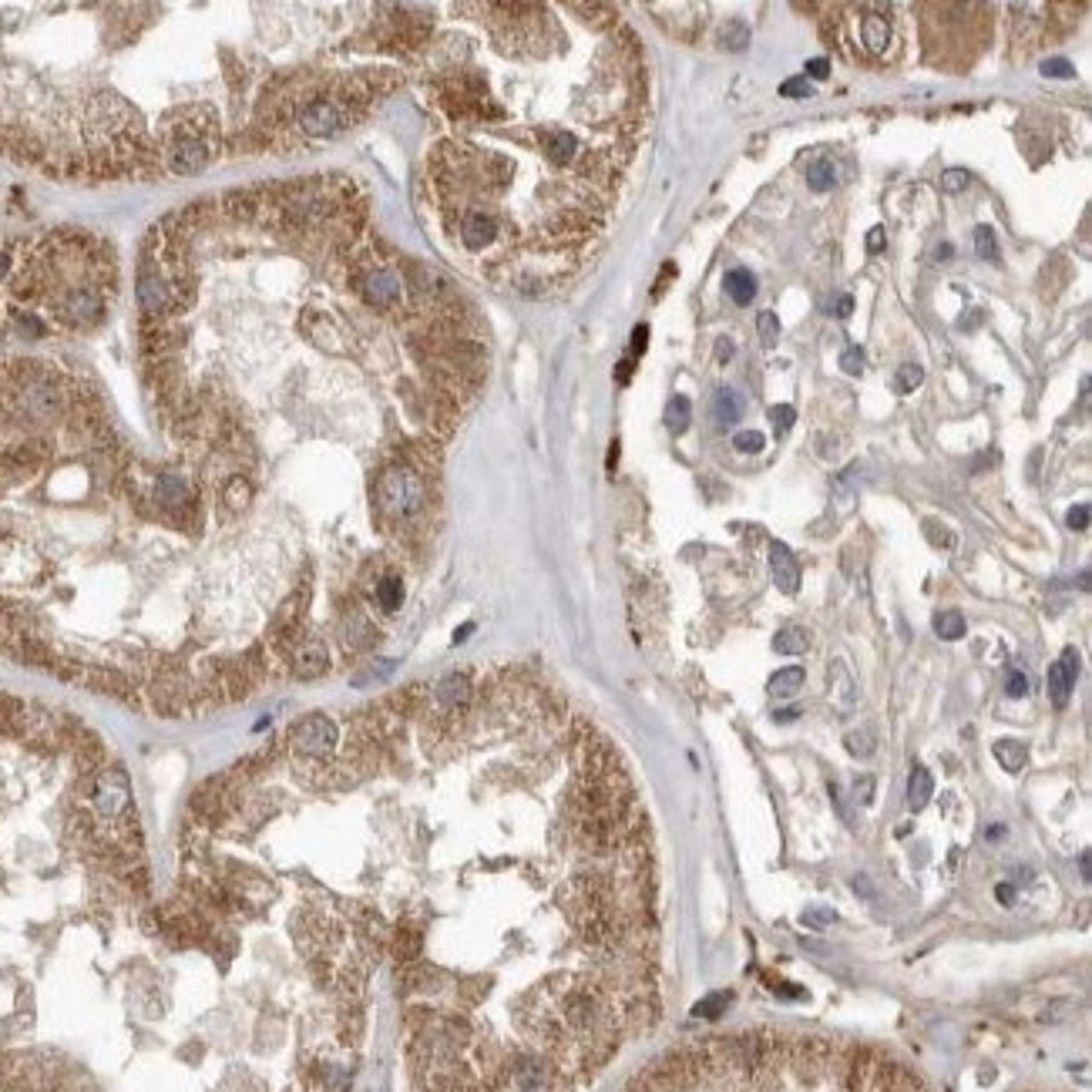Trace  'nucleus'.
<instances>
[{"label": "nucleus", "instance_id": "obj_1", "mask_svg": "<svg viewBox=\"0 0 1092 1092\" xmlns=\"http://www.w3.org/2000/svg\"><path fill=\"white\" fill-rule=\"evenodd\" d=\"M367 91L360 88H344L336 95H313L297 108V128L306 138H333L356 121V108L363 105Z\"/></svg>", "mask_w": 1092, "mask_h": 1092}, {"label": "nucleus", "instance_id": "obj_2", "mask_svg": "<svg viewBox=\"0 0 1092 1092\" xmlns=\"http://www.w3.org/2000/svg\"><path fill=\"white\" fill-rule=\"evenodd\" d=\"M424 501H428L424 477L417 475L410 464H393L377 477V508H381L383 518H391L397 524L410 522L424 511Z\"/></svg>", "mask_w": 1092, "mask_h": 1092}, {"label": "nucleus", "instance_id": "obj_3", "mask_svg": "<svg viewBox=\"0 0 1092 1092\" xmlns=\"http://www.w3.org/2000/svg\"><path fill=\"white\" fill-rule=\"evenodd\" d=\"M353 283L363 303L373 309H397L407 297L404 276L381 259H360L353 266Z\"/></svg>", "mask_w": 1092, "mask_h": 1092}, {"label": "nucleus", "instance_id": "obj_4", "mask_svg": "<svg viewBox=\"0 0 1092 1092\" xmlns=\"http://www.w3.org/2000/svg\"><path fill=\"white\" fill-rule=\"evenodd\" d=\"M162 165L165 172L172 175H195V172H205V168L212 165L215 158V145L202 135H189V131H182V135H172L162 142Z\"/></svg>", "mask_w": 1092, "mask_h": 1092}, {"label": "nucleus", "instance_id": "obj_5", "mask_svg": "<svg viewBox=\"0 0 1092 1092\" xmlns=\"http://www.w3.org/2000/svg\"><path fill=\"white\" fill-rule=\"evenodd\" d=\"M340 747V726L330 716H306L289 730V749L303 760H330Z\"/></svg>", "mask_w": 1092, "mask_h": 1092}, {"label": "nucleus", "instance_id": "obj_6", "mask_svg": "<svg viewBox=\"0 0 1092 1092\" xmlns=\"http://www.w3.org/2000/svg\"><path fill=\"white\" fill-rule=\"evenodd\" d=\"M131 790H128V777L121 770H101L98 777H91V807H95L98 817L115 820L128 810Z\"/></svg>", "mask_w": 1092, "mask_h": 1092}, {"label": "nucleus", "instance_id": "obj_7", "mask_svg": "<svg viewBox=\"0 0 1092 1092\" xmlns=\"http://www.w3.org/2000/svg\"><path fill=\"white\" fill-rule=\"evenodd\" d=\"M286 665L293 669V676L299 679H316L330 669V653H326V642L320 635H303L299 632L289 653H286Z\"/></svg>", "mask_w": 1092, "mask_h": 1092}, {"label": "nucleus", "instance_id": "obj_8", "mask_svg": "<svg viewBox=\"0 0 1092 1092\" xmlns=\"http://www.w3.org/2000/svg\"><path fill=\"white\" fill-rule=\"evenodd\" d=\"M1076 679H1079V653L1076 649H1066V653L1059 655V663L1049 665V696L1056 702L1059 710L1068 702L1072 696V686H1076Z\"/></svg>", "mask_w": 1092, "mask_h": 1092}, {"label": "nucleus", "instance_id": "obj_9", "mask_svg": "<svg viewBox=\"0 0 1092 1092\" xmlns=\"http://www.w3.org/2000/svg\"><path fill=\"white\" fill-rule=\"evenodd\" d=\"M857 27H861V41L871 54L888 51V44L894 41V27H890V17H884V7H864Z\"/></svg>", "mask_w": 1092, "mask_h": 1092}, {"label": "nucleus", "instance_id": "obj_10", "mask_svg": "<svg viewBox=\"0 0 1092 1092\" xmlns=\"http://www.w3.org/2000/svg\"><path fill=\"white\" fill-rule=\"evenodd\" d=\"M770 571L780 592L794 595L800 588V565H796L794 551L784 541H770Z\"/></svg>", "mask_w": 1092, "mask_h": 1092}, {"label": "nucleus", "instance_id": "obj_11", "mask_svg": "<svg viewBox=\"0 0 1092 1092\" xmlns=\"http://www.w3.org/2000/svg\"><path fill=\"white\" fill-rule=\"evenodd\" d=\"M467 700H471V679L464 676V673H451V676H444L434 686V702H438L440 710L457 712L467 706Z\"/></svg>", "mask_w": 1092, "mask_h": 1092}, {"label": "nucleus", "instance_id": "obj_12", "mask_svg": "<svg viewBox=\"0 0 1092 1092\" xmlns=\"http://www.w3.org/2000/svg\"><path fill=\"white\" fill-rule=\"evenodd\" d=\"M219 498H222V504L229 511H246L252 504V498H256V487H252V481L246 475H229L222 481V494Z\"/></svg>", "mask_w": 1092, "mask_h": 1092}, {"label": "nucleus", "instance_id": "obj_13", "mask_svg": "<svg viewBox=\"0 0 1092 1092\" xmlns=\"http://www.w3.org/2000/svg\"><path fill=\"white\" fill-rule=\"evenodd\" d=\"M739 414H743V397L737 391H730V387H720V391L712 393V420L720 424V428H730V424H737Z\"/></svg>", "mask_w": 1092, "mask_h": 1092}, {"label": "nucleus", "instance_id": "obj_14", "mask_svg": "<svg viewBox=\"0 0 1092 1092\" xmlns=\"http://www.w3.org/2000/svg\"><path fill=\"white\" fill-rule=\"evenodd\" d=\"M931 794H935V777L927 773V767L915 763V767H911V777H908V807L911 810L927 807Z\"/></svg>", "mask_w": 1092, "mask_h": 1092}, {"label": "nucleus", "instance_id": "obj_15", "mask_svg": "<svg viewBox=\"0 0 1092 1092\" xmlns=\"http://www.w3.org/2000/svg\"><path fill=\"white\" fill-rule=\"evenodd\" d=\"M726 297L733 299L737 306H749L753 297H757V276L749 269H730L726 273Z\"/></svg>", "mask_w": 1092, "mask_h": 1092}, {"label": "nucleus", "instance_id": "obj_16", "mask_svg": "<svg viewBox=\"0 0 1092 1092\" xmlns=\"http://www.w3.org/2000/svg\"><path fill=\"white\" fill-rule=\"evenodd\" d=\"M804 679H807V673H804L800 665H786V669H780V673H773V676H770V682H767V692H770V696H777V700H790V696H796V692H800Z\"/></svg>", "mask_w": 1092, "mask_h": 1092}, {"label": "nucleus", "instance_id": "obj_17", "mask_svg": "<svg viewBox=\"0 0 1092 1092\" xmlns=\"http://www.w3.org/2000/svg\"><path fill=\"white\" fill-rule=\"evenodd\" d=\"M373 595H377V606L383 612H397V608L404 606V582L397 575H383L381 582H377V588H373Z\"/></svg>", "mask_w": 1092, "mask_h": 1092}, {"label": "nucleus", "instance_id": "obj_18", "mask_svg": "<svg viewBox=\"0 0 1092 1092\" xmlns=\"http://www.w3.org/2000/svg\"><path fill=\"white\" fill-rule=\"evenodd\" d=\"M992 749H995V760L1009 773H1019L1021 767H1025V760H1029V749H1025V743H1019V739H998Z\"/></svg>", "mask_w": 1092, "mask_h": 1092}, {"label": "nucleus", "instance_id": "obj_19", "mask_svg": "<svg viewBox=\"0 0 1092 1092\" xmlns=\"http://www.w3.org/2000/svg\"><path fill=\"white\" fill-rule=\"evenodd\" d=\"M807 645H810V632L800 629V626H786V629H780L777 632V639H773V649L784 655L807 653Z\"/></svg>", "mask_w": 1092, "mask_h": 1092}, {"label": "nucleus", "instance_id": "obj_20", "mask_svg": "<svg viewBox=\"0 0 1092 1092\" xmlns=\"http://www.w3.org/2000/svg\"><path fill=\"white\" fill-rule=\"evenodd\" d=\"M807 185L814 192H831L837 185V165H833L831 158H817L807 168Z\"/></svg>", "mask_w": 1092, "mask_h": 1092}, {"label": "nucleus", "instance_id": "obj_21", "mask_svg": "<svg viewBox=\"0 0 1092 1092\" xmlns=\"http://www.w3.org/2000/svg\"><path fill=\"white\" fill-rule=\"evenodd\" d=\"M935 632H938L941 639H962L965 635V616L962 612H955V608H951V612H938V616H935Z\"/></svg>", "mask_w": 1092, "mask_h": 1092}, {"label": "nucleus", "instance_id": "obj_22", "mask_svg": "<svg viewBox=\"0 0 1092 1092\" xmlns=\"http://www.w3.org/2000/svg\"><path fill=\"white\" fill-rule=\"evenodd\" d=\"M689 417H692V407H689L686 397H682V393L673 397V404L665 410V424H669V430H673V434H682V430L689 428Z\"/></svg>", "mask_w": 1092, "mask_h": 1092}, {"label": "nucleus", "instance_id": "obj_23", "mask_svg": "<svg viewBox=\"0 0 1092 1092\" xmlns=\"http://www.w3.org/2000/svg\"><path fill=\"white\" fill-rule=\"evenodd\" d=\"M974 252H978V259H985V262H995V259H998L995 229H988V226H978V229H974Z\"/></svg>", "mask_w": 1092, "mask_h": 1092}, {"label": "nucleus", "instance_id": "obj_24", "mask_svg": "<svg viewBox=\"0 0 1092 1092\" xmlns=\"http://www.w3.org/2000/svg\"><path fill=\"white\" fill-rule=\"evenodd\" d=\"M921 381H925V370L918 367V363H904V367H898V373H894V391L911 393L915 387H921Z\"/></svg>", "mask_w": 1092, "mask_h": 1092}, {"label": "nucleus", "instance_id": "obj_25", "mask_svg": "<svg viewBox=\"0 0 1092 1092\" xmlns=\"http://www.w3.org/2000/svg\"><path fill=\"white\" fill-rule=\"evenodd\" d=\"M780 98L807 101V98H814V84H810V78H804V74H796V78H786V81L780 84Z\"/></svg>", "mask_w": 1092, "mask_h": 1092}, {"label": "nucleus", "instance_id": "obj_26", "mask_svg": "<svg viewBox=\"0 0 1092 1092\" xmlns=\"http://www.w3.org/2000/svg\"><path fill=\"white\" fill-rule=\"evenodd\" d=\"M757 330H760V340L767 346L777 344V340H780V320H777V313L763 309L760 316H757Z\"/></svg>", "mask_w": 1092, "mask_h": 1092}, {"label": "nucleus", "instance_id": "obj_27", "mask_svg": "<svg viewBox=\"0 0 1092 1092\" xmlns=\"http://www.w3.org/2000/svg\"><path fill=\"white\" fill-rule=\"evenodd\" d=\"M770 420H773V430H777V438H784V434H790V428H794L796 410H794L790 404L770 407Z\"/></svg>", "mask_w": 1092, "mask_h": 1092}, {"label": "nucleus", "instance_id": "obj_28", "mask_svg": "<svg viewBox=\"0 0 1092 1092\" xmlns=\"http://www.w3.org/2000/svg\"><path fill=\"white\" fill-rule=\"evenodd\" d=\"M968 189V172L965 168H948L945 175H941V192H948V195H958V192Z\"/></svg>", "mask_w": 1092, "mask_h": 1092}, {"label": "nucleus", "instance_id": "obj_29", "mask_svg": "<svg viewBox=\"0 0 1092 1092\" xmlns=\"http://www.w3.org/2000/svg\"><path fill=\"white\" fill-rule=\"evenodd\" d=\"M763 434L760 430H739L737 438H733V447H739L743 454H760L763 451Z\"/></svg>", "mask_w": 1092, "mask_h": 1092}, {"label": "nucleus", "instance_id": "obj_30", "mask_svg": "<svg viewBox=\"0 0 1092 1092\" xmlns=\"http://www.w3.org/2000/svg\"><path fill=\"white\" fill-rule=\"evenodd\" d=\"M847 749L854 753V757H871L874 753V737L861 730V733H847Z\"/></svg>", "mask_w": 1092, "mask_h": 1092}, {"label": "nucleus", "instance_id": "obj_31", "mask_svg": "<svg viewBox=\"0 0 1092 1092\" xmlns=\"http://www.w3.org/2000/svg\"><path fill=\"white\" fill-rule=\"evenodd\" d=\"M841 367H843V373L857 377V373L864 370V350H861V346H847L841 353Z\"/></svg>", "mask_w": 1092, "mask_h": 1092}, {"label": "nucleus", "instance_id": "obj_32", "mask_svg": "<svg viewBox=\"0 0 1092 1092\" xmlns=\"http://www.w3.org/2000/svg\"><path fill=\"white\" fill-rule=\"evenodd\" d=\"M726 1002H730V995H723V992H720V995H710L706 1002L696 1005V1015H702V1019H716V1015L726 1009Z\"/></svg>", "mask_w": 1092, "mask_h": 1092}, {"label": "nucleus", "instance_id": "obj_33", "mask_svg": "<svg viewBox=\"0 0 1092 1092\" xmlns=\"http://www.w3.org/2000/svg\"><path fill=\"white\" fill-rule=\"evenodd\" d=\"M1005 692H1009L1012 700H1021V696H1029V679H1025V673L1012 669L1009 679H1005Z\"/></svg>", "mask_w": 1092, "mask_h": 1092}, {"label": "nucleus", "instance_id": "obj_34", "mask_svg": "<svg viewBox=\"0 0 1092 1092\" xmlns=\"http://www.w3.org/2000/svg\"><path fill=\"white\" fill-rule=\"evenodd\" d=\"M1042 74H1045V78H1072V74H1076V68H1072L1066 58H1049L1042 64Z\"/></svg>", "mask_w": 1092, "mask_h": 1092}, {"label": "nucleus", "instance_id": "obj_35", "mask_svg": "<svg viewBox=\"0 0 1092 1092\" xmlns=\"http://www.w3.org/2000/svg\"><path fill=\"white\" fill-rule=\"evenodd\" d=\"M1066 524L1072 532H1086V528H1089V504H1076V508L1066 514Z\"/></svg>", "mask_w": 1092, "mask_h": 1092}, {"label": "nucleus", "instance_id": "obj_36", "mask_svg": "<svg viewBox=\"0 0 1092 1092\" xmlns=\"http://www.w3.org/2000/svg\"><path fill=\"white\" fill-rule=\"evenodd\" d=\"M807 74H810V78H814V81H824V78H827V74H831V61H827V58H814V61H807ZM807 74H804V78H807Z\"/></svg>", "mask_w": 1092, "mask_h": 1092}, {"label": "nucleus", "instance_id": "obj_37", "mask_svg": "<svg viewBox=\"0 0 1092 1092\" xmlns=\"http://www.w3.org/2000/svg\"><path fill=\"white\" fill-rule=\"evenodd\" d=\"M645 344H649V326H645V323H639V326L632 330V356H642Z\"/></svg>", "mask_w": 1092, "mask_h": 1092}, {"label": "nucleus", "instance_id": "obj_38", "mask_svg": "<svg viewBox=\"0 0 1092 1092\" xmlns=\"http://www.w3.org/2000/svg\"><path fill=\"white\" fill-rule=\"evenodd\" d=\"M884 242H888V232H884L880 226H874L871 232H867V252H880V249H884Z\"/></svg>", "mask_w": 1092, "mask_h": 1092}, {"label": "nucleus", "instance_id": "obj_39", "mask_svg": "<svg viewBox=\"0 0 1092 1092\" xmlns=\"http://www.w3.org/2000/svg\"><path fill=\"white\" fill-rule=\"evenodd\" d=\"M871 794H874V780L864 777L861 784H854V800L857 804H871Z\"/></svg>", "mask_w": 1092, "mask_h": 1092}, {"label": "nucleus", "instance_id": "obj_40", "mask_svg": "<svg viewBox=\"0 0 1092 1092\" xmlns=\"http://www.w3.org/2000/svg\"><path fill=\"white\" fill-rule=\"evenodd\" d=\"M831 309H833V316H841V320H843V316H851V313H854V299H851V297H837V299L831 303Z\"/></svg>", "mask_w": 1092, "mask_h": 1092}, {"label": "nucleus", "instance_id": "obj_41", "mask_svg": "<svg viewBox=\"0 0 1092 1092\" xmlns=\"http://www.w3.org/2000/svg\"><path fill=\"white\" fill-rule=\"evenodd\" d=\"M730 356H733V344H730V340H720V344H716V360H720V363H723V360H730Z\"/></svg>", "mask_w": 1092, "mask_h": 1092}, {"label": "nucleus", "instance_id": "obj_42", "mask_svg": "<svg viewBox=\"0 0 1092 1092\" xmlns=\"http://www.w3.org/2000/svg\"><path fill=\"white\" fill-rule=\"evenodd\" d=\"M629 377H632V360H622V363H618V370H616V381L629 383Z\"/></svg>", "mask_w": 1092, "mask_h": 1092}, {"label": "nucleus", "instance_id": "obj_43", "mask_svg": "<svg viewBox=\"0 0 1092 1092\" xmlns=\"http://www.w3.org/2000/svg\"><path fill=\"white\" fill-rule=\"evenodd\" d=\"M796 716H800L796 710H780V712H777V723H794Z\"/></svg>", "mask_w": 1092, "mask_h": 1092}, {"label": "nucleus", "instance_id": "obj_44", "mask_svg": "<svg viewBox=\"0 0 1092 1092\" xmlns=\"http://www.w3.org/2000/svg\"><path fill=\"white\" fill-rule=\"evenodd\" d=\"M998 898H1002L1005 904H1012V888H1009V884H1002V888H998Z\"/></svg>", "mask_w": 1092, "mask_h": 1092}, {"label": "nucleus", "instance_id": "obj_45", "mask_svg": "<svg viewBox=\"0 0 1092 1092\" xmlns=\"http://www.w3.org/2000/svg\"><path fill=\"white\" fill-rule=\"evenodd\" d=\"M471 629H475V626H464V629H457V635H454V642H464V639H467V635H471Z\"/></svg>", "mask_w": 1092, "mask_h": 1092}, {"label": "nucleus", "instance_id": "obj_46", "mask_svg": "<svg viewBox=\"0 0 1092 1092\" xmlns=\"http://www.w3.org/2000/svg\"><path fill=\"white\" fill-rule=\"evenodd\" d=\"M1002 831L1005 827H988V841H1002Z\"/></svg>", "mask_w": 1092, "mask_h": 1092}]
</instances>
